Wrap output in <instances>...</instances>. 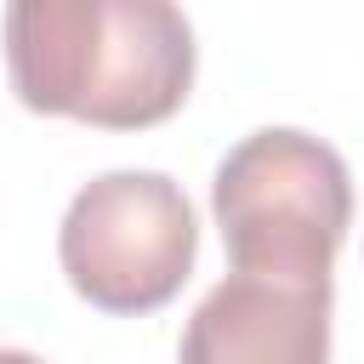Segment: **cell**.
I'll return each instance as SVG.
<instances>
[{"mask_svg":"<svg viewBox=\"0 0 364 364\" xmlns=\"http://www.w3.org/2000/svg\"><path fill=\"white\" fill-rule=\"evenodd\" d=\"M193 28L165 0H11L6 68L34 114L102 131L171 119L193 85Z\"/></svg>","mask_w":364,"mask_h":364,"instance_id":"6da1fadb","label":"cell"},{"mask_svg":"<svg viewBox=\"0 0 364 364\" xmlns=\"http://www.w3.org/2000/svg\"><path fill=\"white\" fill-rule=\"evenodd\" d=\"M210 210L233 273L307 290L330 284V262L353 228V176L330 142L267 125L222 154Z\"/></svg>","mask_w":364,"mask_h":364,"instance_id":"7a4b0ae2","label":"cell"},{"mask_svg":"<svg viewBox=\"0 0 364 364\" xmlns=\"http://www.w3.org/2000/svg\"><path fill=\"white\" fill-rule=\"evenodd\" d=\"M57 256L80 301L102 313H154L193 273V205L165 171H102L68 199Z\"/></svg>","mask_w":364,"mask_h":364,"instance_id":"3957f363","label":"cell"},{"mask_svg":"<svg viewBox=\"0 0 364 364\" xmlns=\"http://www.w3.org/2000/svg\"><path fill=\"white\" fill-rule=\"evenodd\" d=\"M330 284H273L228 273L188 318L176 364H324Z\"/></svg>","mask_w":364,"mask_h":364,"instance_id":"277c9868","label":"cell"},{"mask_svg":"<svg viewBox=\"0 0 364 364\" xmlns=\"http://www.w3.org/2000/svg\"><path fill=\"white\" fill-rule=\"evenodd\" d=\"M0 364H46V358H34V353H17V347H0Z\"/></svg>","mask_w":364,"mask_h":364,"instance_id":"5b68a950","label":"cell"}]
</instances>
